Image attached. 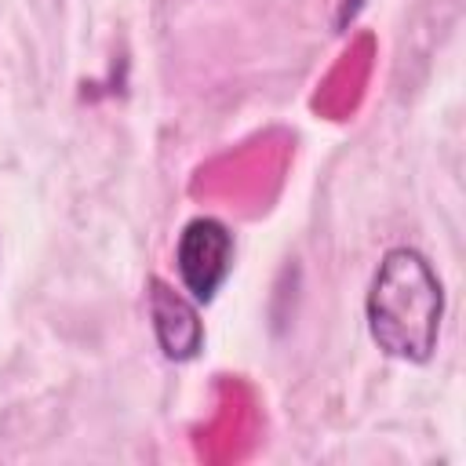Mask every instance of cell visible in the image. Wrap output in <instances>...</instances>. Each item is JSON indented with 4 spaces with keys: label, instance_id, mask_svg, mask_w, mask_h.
Segmentation results:
<instances>
[{
    "label": "cell",
    "instance_id": "1",
    "mask_svg": "<svg viewBox=\"0 0 466 466\" xmlns=\"http://www.w3.org/2000/svg\"><path fill=\"white\" fill-rule=\"evenodd\" d=\"M364 320L371 342L404 364H426L441 339L444 284L433 262L408 244L390 248L368 284Z\"/></svg>",
    "mask_w": 466,
    "mask_h": 466
},
{
    "label": "cell",
    "instance_id": "2",
    "mask_svg": "<svg viewBox=\"0 0 466 466\" xmlns=\"http://www.w3.org/2000/svg\"><path fill=\"white\" fill-rule=\"evenodd\" d=\"M233 255H237V244L222 218H211V215L189 218L175 240V269H178L182 291L193 302L208 306L229 280Z\"/></svg>",
    "mask_w": 466,
    "mask_h": 466
},
{
    "label": "cell",
    "instance_id": "3",
    "mask_svg": "<svg viewBox=\"0 0 466 466\" xmlns=\"http://www.w3.org/2000/svg\"><path fill=\"white\" fill-rule=\"evenodd\" d=\"M146 309H149V328L160 346V353L175 364L193 360L204 350V320H200V302H193L182 288L167 284L164 277H149L146 284Z\"/></svg>",
    "mask_w": 466,
    "mask_h": 466
},
{
    "label": "cell",
    "instance_id": "4",
    "mask_svg": "<svg viewBox=\"0 0 466 466\" xmlns=\"http://www.w3.org/2000/svg\"><path fill=\"white\" fill-rule=\"evenodd\" d=\"M364 4H368V0H339V15H335V25H339V29H346V25H350V22L360 15V7H364Z\"/></svg>",
    "mask_w": 466,
    "mask_h": 466
}]
</instances>
